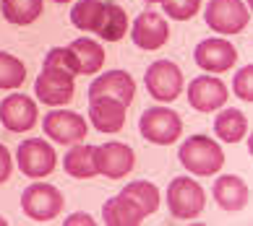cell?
<instances>
[{
    "label": "cell",
    "instance_id": "31",
    "mask_svg": "<svg viewBox=\"0 0 253 226\" xmlns=\"http://www.w3.org/2000/svg\"><path fill=\"white\" fill-rule=\"evenodd\" d=\"M65 224H68V226H73V224H86V226H91V224H94V219H91L89 213H73V216H68V219H65Z\"/></svg>",
    "mask_w": 253,
    "mask_h": 226
},
{
    "label": "cell",
    "instance_id": "8",
    "mask_svg": "<svg viewBox=\"0 0 253 226\" xmlns=\"http://www.w3.org/2000/svg\"><path fill=\"white\" fill-rule=\"evenodd\" d=\"M204 18L217 34H240L248 26L251 13L243 0H209Z\"/></svg>",
    "mask_w": 253,
    "mask_h": 226
},
{
    "label": "cell",
    "instance_id": "9",
    "mask_svg": "<svg viewBox=\"0 0 253 226\" xmlns=\"http://www.w3.org/2000/svg\"><path fill=\"white\" fill-rule=\"evenodd\" d=\"M76 75L60 68H50V65H42V73L37 75L34 83V94L42 104L50 107H63L73 99V91H76V83H73Z\"/></svg>",
    "mask_w": 253,
    "mask_h": 226
},
{
    "label": "cell",
    "instance_id": "10",
    "mask_svg": "<svg viewBox=\"0 0 253 226\" xmlns=\"http://www.w3.org/2000/svg\"><path fill=\"white\" fill-rule=\"evenodd\" d=\"M94 166L97 174H105L107 180H123L136 166V154L120 140H110L105 146H94Z\"/></svg>",
    "mask_w": 253,
    "mask_h": 226
},
{
    "label": "cell",
    "instance_id": "27",
    "mask_svg": "<svg viewBox=\"0 0 253 226\" xmlns=\"http://www.w3.org/2000/svg\"><path fill=\"white\" fill-rule=\"evenodd\" d=\"M159 3H162L165 13L175 21H191L201 8V0H159Z\"/></svg>",
    "mask_w": 253,
    "mask_h": 226
},
{
    "label": "cell",
    "instance_id": "30",
    "mask_svg": "<svg viewBox=\"0 0 253 226\" xmlns=\"http://www.w3.org/2000/svg\"><path fill=\"white\" fill-rule=\"evenodd\" d=\"M13 172V159H11V151H8L3 143H0V185L8 182V177Z\"/></svg>",
    "mask_w": 253,
    "mask_h": 226
},
{
    "label": "cell",
    "instance_id": "3",
    "mask_svg": "<svg viewBox=\"0 0 253 226\" xmlns=\"http://www.w3.org/2000/svg\"><path fill=\"white\" fill-rule=\"evenodd\" d=\"M204 205H206V193L191 177H175L167 185V208H170L175 219H183V221L199 219Z\"/></svg>",
    "mask_w": 253,
    "mask_h": 226
},
{
    "label": "cell",
    "instance_id": "5",
    "mask_svg": "<svg viewBox=\"0 0 253 226\" xmlns=\"http://www.w3.org/2000/svg\"><path fill=\"white\" fill-rule=\"evenodd\" d=\"M144 83L154 101H175L183 94V70L172 60H154L144 73Z\"/></svg>",
    "mask_w": 253,
    "mask_h": 226
},
{
    "label": "cell",
    "instance_id": "26",
    "mask_svg": "<svg viewBox=\"0 0 253 226\" xmlns=\"http://www.w3.org/2000/svg\"><path fill=\"white\" fill-rule=\"evenodd\" d=\"M26 78V65L11 52H0V89H18Z\"/></svg>",
    "mask_w": 253,
    "mask_h": 226
},
{
    "label": "cell",
    "instance_id": "15",
    "mask_svg": "<svg viewBox=\"0 0 253 226\" xmlns=\"http://www.w3.org/2000/svg\"><path fill=\"white\" fill-rule=\"evenodd\" d=\"M128 107L112 97H89V122L99 133H120Z\"/></svg>",
    "mask_w": 253,
    "mask_h": 226
},
{
    "label": "cell",
    "instance_id": "29",
    "mask_svg": "<svg viewBox=\"0 0 253 226\" xmlns=\"http://www.w3.org/2000/svg\"><path fill=\"white\" fill-rule=\"evenodd\" d=\"M232 91L243 101H253V65H243L232 78Z\"/></svg>",
    "mask_w": 253,
    "mask_h": 226
},
{
    "label": "cell",
    "instance_id": "18",
    "mask_svg": "<svg viewBox=\"0 0 253 226\" xmlns=\"http://www.w3.org/2000/svg\"><path fill=\"white\" fill-rule=\"evenodd\" d=\"M144 219L146 216L138 211L133 205V200H128L123 193H118L115 197H110V200H105V205H102V221L110 224V226H138Z\"/></svg>",
    "mask_w": 253,
    "mask_h": 226
},
{
    "label": "cell",
    "instance_id": "6",
    "mask_svg": "<svg viewBox=\"0 0 253 226\" xmlns=\"http://www.w3.org/2000/svg\"><path fill=\"white\" fill-rule=\"evenodd\" d=\"M16 161L21 174L32 177V180H42V177H50L58 166V154L55 148L42 138H29L24 140L16 151Z\"/></svg>",
    "mask_w": 253,
    "mask_h": 226
},
{
    "label": "cell",
    "instance_id": "17",
    "mask_svg": "<svg viewBox=\"0 0 253 226\" xmlns=\"http://www.w3.org/2000/svg\"><path fill=\"white\" fill-rule=\"evenodd\" d=\"M211 195L222 211H243L248 205V185L238 174H222L211 187Z\"/></svg>",
    "mask_w": 253,
    "mask_h": 226
},
{
    "label": "cell",
    "instance_id": "12",
    "mask_svg": "<svg viewBox=\"0 0 253 226\" xmlns=\"http://www.w3.org/2000/svg\"><path fill=\"white\" fill-rule=\"evenodd\" d=\"M230 91L224 86V81H219L217 75H199L188 83V104L201 112V115H209V112L222 109V104H227Z\"/></svg>",
    "mask_w": 253,
    "mask_h": 226
},
{
    "label": "cell",
    "instance_id": "34",
    "mask_svg": "<svg viewBox=\"0 0 253 226\" xmlns=\"http://www.w3.org/2000/svg\"><path fill=\"white\" fill-rule=\"evenodd\" d=\"M146 3H159V0H146Z\"/></svg>",
    "mask_w": 253,
    "mask_h": 226
},
{
    "label": "cell",
    "instance_id": "28",
    "mask_svg": "<svg viewBox=\"0 0 253 226\" xmlns=\"http://www.w3.org/2000/svg\"><path fill=\"white\" fill-rule=\"evenodd\" d=\"M44 65H50V68H60V70H68L73 75H79V63L73 58L71 47H52L47 52V58H44Z\"/></svg>",
    "mask_w": 253,
    "mask_h": 226
},
{
    "label": "cell",
    "instance_id": "23",
    "mask_svg": "<svg viewBox=\"0 0 253 226\" xmlns=\"http://www.w3.org/2000/svg\"><path fill=\"white\" fill-rule=\"evenodd\" d=\"M123 193L128 200H133V205L138 211H141L144 216H152V213H157V208H159V187L154 185V182H146V180H133V182H128L123 190Z\"/></svg>",
    "mask_w": 253,
    "mask_h": 226
},
{
    "label": "cell",
    "instance_id": "2",
    "mask_svg": "<svg viewBox=\"0 0 253 226\" xmlns=\"http://www.w3.org/2000/svg\"><path fill=\"white\" fill-rule=\"evenodd\" d=\"M138 133L154 146H170L183 135V120L170 107H149L138 120Z\"/></svg>",
    "mask_w": 253,
    "mask_h": 226
},
{
    "label": "cell",
    "instance_id": "32",
    "mask_svg": "<svg viewBox=\"0 0 253 226\" xmlns=\"http://www.w3.org/2000/svg\"><path fill=\"white\" fill-rule=\"evenodd\" d=\"M5 224H8V221H5V219H3V216H0V226H5Z\"/></svg>",
    "mask_w": 253,
    "mask_h": 226
},
{
    "label": "cell",
    "instance_id": "33",
    "mask_svg": "<svg viewBox=\"0 0 253 226\" xmlns=\"http://www.w3.org/2000/svg\"><path fill=\"white\" fill-rule=\"evenodd\" d=\"M55 3H71V0H55Z\"/></svg>",
    "mask_w": 253,
    "mask_h": 226
},
{
    "label": "cell",
    "instance_id": "7",
    "mask_svg": "<svg viewBox=\"0 0 253 226\" xmlns=\"http://www.w3.org/2000/svg\"><path fill=\"white\" fill-rule=\"evenodd\" d=\"M42 130L50 140L60 146H73V143H81L89 133V125L79 112H71V109H58L55 107L52 112H47L42 120Z\"/></svg>",
    "mask_w": 253,
    "mask_h": 226
},
{
    "label": "cell",
    "instance_id": "11",
    "mask_svg": "<svg viewBox=\"0 0 253 226\" xmlns=\"http://www.w3.org/2000/svg\"><path fill=\"white\" fill-rule=\"evenodd\" d=\"M193 60L206 73H227L238 63V50L235 44L222 39V36H211V39H204L196 44Z\"/></svg>",
    "mask_w": 253,
    "mask_h": 226
},
{
    "label": "cell",
    "instance_id": "20",
    "mask_svg": "<svg viewBox=\"0 0 253 226\" xmlns=\"http://www.w3.org/2000/svg\"><path fill=\"white\" fill-rule=\"evenodd\" d=\"M68 47H71L73 58H76V63H79V70L84 75H94V73H99L102 65H105V47H102L99 42L81 36V39L71 42Z\"/></svg>",
    "mask_w": 253,
    "mask_h": 226
},
{
    "label": "cell",
    "instance_id": "24",
    "mask_svg": "<svg viewBox=\"0 0 253 226\" xmlns=\"http://www.w3.org/2000/svg\"><path fill=\"white\" fill-rule=\"evenodd\" d=\"M44 0H0V11L3 18L16 26H29L42 16Z\"/></svg>",
    "mask_w": 253,
    "mask_h": 226
},
{
    "label": "cell",
    "instance_id": "19",
    "mask_svg": "<svg viewBox=\"0 0 253 226\" xmlns=\"http://www.w3.org/2000/svg\"><path fill=\"white\" fill-rule=\"evenodd\" d=\"M128 29V16L120 8L115 0H105V8H102V18H99V39L105 42H120L126 36Z\"/></svg>",
    "mask_w": 253,
    "mask_h": 226
},
{
    "label": "cell",
    "instance_id": "16",
    "mask_svg": "<svg viewBox=\"0 0 253 226\" xmlns=\"http://www.w3.org/2000/svg\"><path fill=\"white\" fill-rule=\"evenodd\" d=\"M89 97H112L128 107L136 97L133 75L126 70H107L89 83Z\"/></svg>",
    "mask_w": 253,
    "mask_h": 226
},
{
    "label": "cell",
    "instance_id": "4",
    "mask_svg": "<svg viewBox=\"0 0 253 226\" xmlns=\"http://www.w3.org/2000/svg\"><path fill=\"white\" fill-rule=\"evenodd\" d=\"M65 205V197L55 185L47 182H32L21 193V208L32 221H52L58 219Z\"/></svg>",
    "mask_w": 253,
    "mask_h": 226
},
{
    "label": "cell",
    "instance_id": "22",
    "mask_svg": "<svg viewBox=\"0 0 253 226\" xmlns=\"http://www.w3.org/2000/svg\"><path fill=\"white\" fill-rule=\"evenodd\" d=\"M63 169L76 180H91L97 177V166H94V146H79L73 143L71 151L63 156Z\"/></svg>",
    "mask_w": 253,
    "mask_h": 226
},
{
    "label": "cell",
    "instance_id": "21",
    "mask_svg": "<svg viewBox=\"0 0 253 226\" xmlns=\"http://www.w3.org/2000/svg\"><path fill=\"white\" fill-rule=\"evenodd\" d=\"M214 133L224 143H240L248 133V117L240 109H222L214 120Z\"/></svg>",
    "mask_w": 253,
    "mask_h": 226
},
{
    "label": "cell",
    "instance_id": "1",
    "mask_svg": "<svg viewBox=\"0 0 253 226\" xmlns=\"http://www.w3.org/2000/svg\"><path fill=\"white\" fill-rule=\"evenodd\" d=\"M180 164L196 177H211L224 166V151L214 138L209 135H191L177 151Z\"/></svg>",
    "mask_w": 253,
    "mask_h": 226
},
{
    "label": "cell",
    "instance_id": "13",
    "mask_svg": "<svg viewBox=\"0 0 253 226\" xmlns=\"http://www.w3.org/2000/svg\"><path fill=\"white\" fill-rule=\"evenodd\" d=\"M40 109H37L34 99L24 97V94H11L0 101V125L11 133H26L37 125Z\"/></svg>",
    "mask_w": 253,
    "mask_h": 226
},
{
    "label": "cell",
    "instance_id": "14",
    "mask_svg": "<svg viewBox=\"0 0 253 226\" xmlns=\"http://www.w3.org/2000/svg\"><path fill=\"white\" fill-rule=\"evenodd\" d=\"M130 36H133V44L138 50L154 52L170 39V24H167L165 16L157 13V11H141L133 21Z\"/></svg>",
    "mask_w": 253,
    "mask_h": 226
},
{
    "label": "cell",
    "instance_id": "25",
    "mask_svg": "<svg viewBox=\"0 0 253 226\" xmlns=\"http://www.w3.org/2000/svg\"><path fill=\"white\" fill-rule=\"evenodd\" d=\"M102 8H105V0H79V3L71 8V24L76 26L79 32H94L97 34Z\"/></svg>",
    "mask_w": 253,
    "mask_h": 226
}]
</instances>
